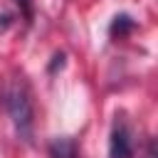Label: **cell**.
<instances>
[{"instance_id":"obj_5","label":"cell","mask_w":158,"mask_h":158,"mask_svg":"<svg viewBox=\"0 0 158 158\" xmlns=\"http://www.w3.org/2000/svg\"><path fill=\"white\" fill-rule=\"evenodd\" d=\"M15 5L20 7V12H22V17L30 22L32 20V0H15Z\"/></svg>"},{"instance_id":"obj_4","label":"cell","mask_w":158,"mask_h":158,"mask_svg":"<svg viewBox=\"0 0 158 158\" xmlns=\"http://www.w3.org/2000/svg\"><path fill=\"white\" fill-rule=\"evenodd\" d=\"M133 27H136V22H133L128 15H116L114 22H111V27H109V35H111V37H123V35H128Z\"/></svg>"},{"instance_id":"obj_2","label":"cell","mask_w":158,"mask_h":158,"mask_svg":"<svg viewBox=\"0 0 158 158\" xmlns=\"http://www.w3.org/2000/svg\"><path fill=\"white\" fill-rule=\"evenodd\" d=\"M109 156L111 158H133V143L126 123H116L109 138Z\"/></svg>"},{"instance_id":"obj_1","label":"cell","mask_w":158,"mask_h":158,"mask_svg":"<svg viewBox=\"0 0 158 158\" xmlns=\"http://www.w3.org/2000/svg\"><path fill=\"white\" fill-rule=\"evenodd\" d=\"M2 106H5V111L10 114L17 133H20L25 141H30L35 111H32V99H30L27 86H25L22 81H10V84H5V89H2Z\"/></svg>"},{"instance_id":"obj_3","label":"cell","mask_w":158,"mask_h":158,"mask_svg":"<svg viewBox=\"0 0 158 158\" xmlns=\"http://www.w3.org/2000/svg\"><path fill=\"white\" fill-rule=\"evenodd\" d=\"M49 158H79V148H77V141L69 138V136H62V138H54L47 148Z\"/></svg>"}]
</instances>
